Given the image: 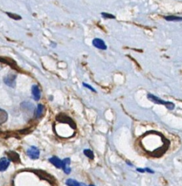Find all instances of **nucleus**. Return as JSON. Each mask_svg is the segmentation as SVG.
<instances>
[{"label": "nucleus", "mask_w": 182, "mask_h": 186, "mask_svg": "<svg viewBox=\"0 0 182 186\" xmlns=\"http://www.w3.org/2000/svg\"><path fill=\"white\" fill-rule=\"evenodd\" d=\"M147 97V98L150 100V101L153 102L154 103L157 104V105H165L169 111H173V110L175 108V104L174 103L170 101L163 100V99H160V98H158V97L154 95L153 94H151V93H148Z\"/></svg>", "instance_id": "obj_1"}, {"label": "nucleus", "mask_w": 182, "mask_h": 186, "mask_svg": "<svg viewBox=\"0 0 182 186\" xmlns=\"http://www.w3.org/2000/svg\"><path fill=\"white\" fill-rule=\"evenodd\" d=\"M16 78H17V76L15 75V74H9L4 77V79H3L4 82H5V84L7 85L8 87L14 88L16 85V81H15Z\"/></svg>", "instance_id": "obj_2"}, {"label": "nucleus", "mask_w": 182, "mask_h": 186, "mask_svg": "<svg viewBox=\"0 0 182 186\" xmlns=\"http://www.w3.org/2000/svg\"><path fill=\"white\" fill-rule=\"evenodd\" d=\"M57 120L58 121V122H60V123L68 124L70 125V127L73 128V129H76V126L75 122H74L71 119L69 118V117L66 116V115H63V114L58 115V116H57Z\"/></svg>", "instance_id": "obj_3"}, {"label": "nucleus", "mask_w": 182, "mask_h": 186, "mask_svg": "<svg viewBox=\"0 0 182 186\" xmlns=\"http://www.w3.org/2000/svg\"><path fill=\"white\" fill-rule=\"evenodd\" d=\"M27 154L31 159L36 160L39 158L40 152L39 150L35 146H31L29 149L27 150Z\"/></svg>", "instance_id": "obj_4"}, {"label": "nucleus", "mask_w": 182, "mask_h": 186, "mask_svg": "<svg viewBox=\"0 0 182 186\" xmlns=\"http://www.w3.org/2000/svg\"><path fill=\"white\" fill-rule=\"evenodd\" d=\"M92 44L94 47L97 48V49L102 50H106L107 49V46L102 39L99 38L94 39L92 41Z\"/></svg>", "instance_id": "obj_5"}, {"label": "nucleus", "mask_w": 182, "mask_h": 186, "mask_svg": "<svg viewBox=\"0 0 182 186\" xmlns=\"http://www.w3.org/2000/svg\"><path fill=\"white\" fill-rule=\"evenodd\" d=\"M10 161L6 157L0 159V172H5L10 166Z\"/></svg>", "instance_id": "obj_6"}, {"label": "nucleus", "mask_w": 182, "mask_h": 186, "mask_svg": "<svg viewBox=\"0 0 182 186\" xmlns=\"http://www.w3.org/2000/svg\"><path fill=\"white\" fill-rule=\"evenodd\" d=\"M70 159L69 158H66L64 160H62V170L66 174H68L71 172V169L70 167Z\"/></svg>", "instance_id": "obj_7"}, {"label": "nucleus", "mask_w": 182, "mask_h": 186, "mask_svg": "<svg viewBox=\"0 0 182 186\" xmlns=\"http://www.w3.org/2000/svg\"><path fill=\"white\" fill-rule=\"evenodd\" d=\"M49 162L51 164H52L55 167H56V168H58V169L62 168V161L59 159V158L56 157V156H53V157L50 158V159H49Z\"/></svg>", "instance_id": "obj_8"}, {"label": "nucleus", "mask_w": 182, "mask_h": 186, "mask_svg": "<svg viewBox=\"0 0 182 186\" xmlns=\"http://www.w3.org/2000/svg\"><path fill=\"white\" fill-rule=\"evenodd\" d=\"M21 107L24 112L29 113V114L33 112V105L32 103H29V102H24L22 103Z\"/></svg>", "instance_id": "obj_9"}, {"label": "nucleus", "mask_w": 182, "mask_h": 186, "mask_svg": "<svg viewBox=\"0 0 182 186\" xmlns=\"http://www.w3.org/2000/svg\"><path fill=\"white\" fill-rule=\"evenodd\" d=\"M31 92H32V95L33 99L36 100V101L39 100L41 98V93L39 87L37 86V85H33L32 87V89H31Z\"/></svg>", "instance_id": "obj_10"}, {"label": "nucleus", "mask_w": 182, "mask_h": 186, "mask_svg": "<svg viewBox=\"0 0 182 186\" xmlns=\"http://www.w3.org/2000/svg\"><path fill=\"white\" fill-rule=\"evenodd\" d=\"M0 62H2L5 63H7V65L12 67L13 68H16L17 69V64L13 60L9 57H0Z\"/></svg>", "instance_id": "obj_11"}, {"label": "nucleus", "mask_w": 182, "mask_h": 186, "mask_svg": "<svg viewBox=\"0 0 182 186\" xmlns=\"http://www.w3.org/2000/svg\"><path fill=\"white\" fill-rule=\"evenodd\" d=\"M7 156H8L9 160L10 161H14V162H18V161H20V157L19 155L15 151H9L7 153Z\"/></svg>", "instance_id": "obj_12"}, {"label": "nucleus", "mask_w": 182, "mask_h": 186, "mask_svg": "<svg viewBox=\"0 0 182 186\" xmlns=\"http://www.w3.org/2000/svg\"><path fill=\"white\" fill-rule=\"evenodd\" d=\"M164 19L167 20V21L170 22H181L182 21V17L176 15H168L165 16Z\"/></svg>", "instance_id": "obj_13"}, {"label": "nucleus", "mask_w": 182, "mask_h": 186, "mask_svg": "<svg viewBox=\"0 0 182 186\" xmlns=\"http://www.w3.org/2000/svg\"><path fill=\"white\" fill-rule=\"evenodd\" d=\"M66 184L68 186H86L83 183H81L77 180L73 179H68L66 180Z\"/></svg>", "instance_id": "obj_14"}, {"label": "nucleus", "mask_w": 182, "mask_h": 186, "mask_svg": "<svg viewBox=\"0 0 182 186\" xmlns=\"http://www.w3.org/2000/svg\"><path fill=\"white\" fill-rule=\"evenodd\" d=\"M7 117H8V115H7L6 111L5 110L0 108V124L6 122V121L7 120Z\"/></svg>", "instance_id": "obj_15"}, {"label": "nucleus", "mask_w": 182, "mask_h": 186, "mask_svg": "<svg viewBox=\"0 0 182 186\" xmlns=\"http://www.w3.org/2000/svg\"><path fill=\"white\" fill-rule=\"evenodd\" d=\"M44 113V106L42 104H39L38 107H37V110L36 111V118H41Z\"/></svg>", "instance_id": "obj_16"}, {"label": "nucleus", "mask_w": 182, "mask_h": 186, "mask_svg": "<svg viewBox=\"0 0 182 186\" xmlns=\"http://www.w3.org/2000/svg\"><path fill=\"white\" fill-rule=\"evenodd\" d=\"M83 153H84V155L86 156V157H88L89 159L91 160H93L94 158V153H93V151L92 150L90 149H85L83 150Z\"/></svg>", "instance_id": "obj_17"}, {"label": "nucleus", "mask_w": 182, "mask_h": 186, "mask_svg": "<svg viewBox=\"0 0 182 186\" xmlns=\"http://www.w3.org/2000/svg\"><path fill=\"white\" fill-rule=\"evenodd\" d=\"M101 15L105 19H116V16L110 13H107V12H101Z\"/></svg>", "instance_id": "obj_18"}, {"label": "nucleus", "mask_w": 182, "mask_h": 186, "mask_svg": "<svg viewBox=\"0 0 182 186\" xmlns=\"http://www.w3.org/2000/svg\"><path fill=\"white\" fill-rule=\"evenodd\" d=\"M7 14L8 15L10 16L11 18H12V19H15V20H20V19H21V17H20V15H16V14L10 13V12H7Z\"/></svg>", "instance_id": "obj_19"}, {"label": "nucleus", "mask_w": 182, "mask_h": 186, "mask_svg": "<svg viewBox=\"0 0 182 186\" xmlns=\"http://www.w3.org/2000/svg\"><path fill=\"white\" fill-rule=\"evenodd\" d=\"M82 84H83V87H86V88H87V89H89V90L92 91V92H96V90H95V89H94V87H92V86H91V85L89 84H86V83H84V82H83V83Z\"/></svg>", "instance_id": "obj_20"}, {"label": "nucleus", "mask_w": 182, "mask_h": 186, "mask_svg": "<svg viewBox=\"0 0 182 186\" xmlns=\"http://www.w3.org/2000/svg\"><path fill=\"white\" fill-rule=\"evenodd\" d=\"M144 170H145V172H148V173H152V174L154 173V171L152 170L151 169H150V168H145Z\"/></svg>", "instance_id": "obj_21"}, {"label": "nucleus", "mask_w": 182, "mask_h": 186, "mask_svg": "<svg viewBox=\"0 0 182 186\" xmlns=\"http://www.w3.org/2000/svg\"><path fill=\"white\" fill-rule=\"evenodd\" d=\"M136 170L138 171L139 172H142V173H143V172H145V170H144V169H142V168H137V169H136Z\"/></svg>", "instance_id": "obj_22"}, {"label": "nucleus", "mask_w": 182, "mask_h": 186, "mask_svg": "<svg viewBox=\"0 0 182 186\" xmlns=\"http://www.w3.org/2000/svg\"><path fill=\"white\" fill-rule=\"evenodd\" d=\"M127 164H129V165H130V166H132V164H131V163L129 162V161H127Z\"/></svg>", "instance_id": "obj_23"}, {"label": "nucleus", "mask_w": 182, "mask_h": 186, "mask_svg": "<svg viewBox=\"0 0 182 186\" xmlns=\"http://www.w3.org/2000/svg\"><path fill=\"white\" fill-rule=\"evenodd\" d=\"M89 186H95V185H89Z\"/></svg>", "instance_id": "obj_24"}]
</instances>
